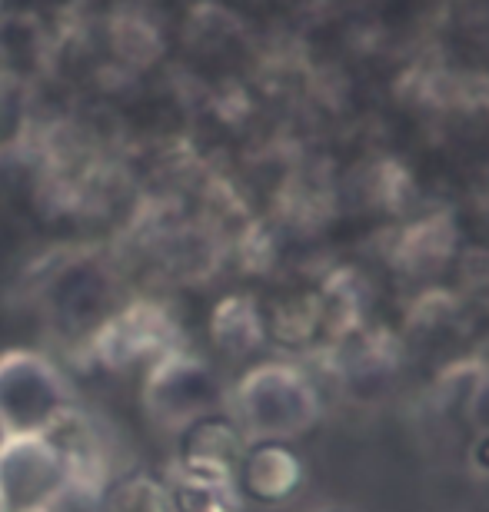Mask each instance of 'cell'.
Returning a JSON list of instances; mask_svg holds the SVG:
<instances>
[{"label":"cell","instance_id":"1","mask_svg":"<svg viewBox=\"0 0 489 512\" xmlns=\"http://www.w3.org/2000/svg\"><path fill=\"white\" fill-rule=\"evenodd\" d=\"M237 496L250 499V503L260 506H280L297 493L300 479H303V466L297 453L283 443H257L250 449H243L237 469Z\"/></svg>","mask_w":489,"mask_h":512},{"label":"cell","instance_id":"2","mask_svg":"<svg viewBox=\"0 0 489 512\" xmlns=\"http://www.w3.org/2000/svg\"><path fill=\"white\" fill-rule=\"evenodd\" d=\"M243 456V439L227 419H200L183 439V469L233 476Z\"/></svg>","mask_w":489,"mask_h":512},{"label":"cell","instance_id":"3","mask_svg":"<svg viewBox=\"0 0 489 512\" xmlns=\"http://www.w3.org/2000/svg\"><path fill=\"white\" fill-rule=\"evenodd\" d=\"M237 489L230 476L197 473L183 469L173 486V509L177 512H237Z\"/></svg>","mask_w":489,"mask_h":512},{"label":"cell","instance_id":"4","mask_svg":"<svg viewBox=\"0 0 489 512\" xmlns=\"http://www.w3.org/2000/svg\"><path fill=\"white\" fill-rule=\"evenodd\" d=\"M100 512H167V493L147 473H130L107 489Z\"/></svg>","mask_w":489,"mask_h":512}]
</instances>
